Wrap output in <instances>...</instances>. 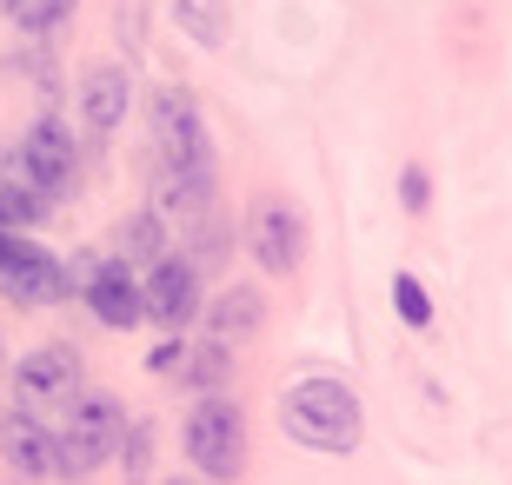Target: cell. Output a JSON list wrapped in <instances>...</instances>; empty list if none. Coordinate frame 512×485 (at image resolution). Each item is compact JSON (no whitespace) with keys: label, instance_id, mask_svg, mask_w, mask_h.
Segmentation results:
<instances>
[{"label":"cell","instance_id":"6da1fadb","mask_svg":"<svg viewBox=\"0 0 512 485\" xmlns=\"http://www.w3.org/2000/svg\"><path fill=\"white\" fill-rule=\"evenodd\" d=\"M280 426H286V439H300L313 452H353L366 419H360L353 386H340V379H300L280 399Z\"/></svg>","mask_w":512,"mask_h":485},{"label":"cell","instance_id":"7a4b0ae2","mask_svg":"<svg viewBox=\"0 0 512 485\" xmlns=\"http://www.w3.org/2000/svg\"><path fill=\"white\" fill-rule=\"evenodd\" d=\"M147 127H153V167L160 173L213 180V140H207V120H200V100L187 87H153Z\"/></svg>","mask_w":512,"mask_h":485},{"label":"cell","instance_id":"3957f363","mask_svg":"<svg viewBox=\"0 0 512 485\" xmlns=\"http://www.w3.org/2000/svg\"><path fill=\"white\" fill-rule=\"evenodd\" d=\"M120 432H127L120 399H107V392H80L74 406H67L60 439H54V472L60 479H87V472H100L120 452Z\"/></svg>","mask_w":512,"mask_h":485},{"label":"cell","instance_id":"277c9868","mask_svg":"<svg viewBox=\"0 0 512 485\" xmlns=\"http://www.w3.org/2000/svg\"><path fill=\"white\" fill-rule=\"evenodd\" d=\"M187 459L207 479H240L247 472V412L227 392H200V406L187 412Z\"/></svg>","mask_w":512,"mask_h":485},{"label":"cell","instance_id":"5b68a950","mask_svg":"<svg viewBox=\"0 0 512 485\" xmlns=\"http://www.w3.org/2000/svg\"><path fill=\"white\" fill-rule=\"evenodd\" d=\"M0 293L14 306H60L67 299V266L47 246H34L27 233H7L0 240Z\"/></svg>","mask_w":512,"mask_h":485},{"label":"cell","instance_id":"8992f818","mask_svg":"<svg viewBox=\"0 0 512 485\" xmlns=\"http://www.w3.org/2000/svg\"><path fill=\"white\" fill-rule=\"evenodd\" d=\"M7 173L27 180L34 193H47V200H60V193L74 187V133L60 127V120H34V127L20 133Z\"/></svg>","mask_w":512,"mask_h":485},{"label":"cell","instance_id":"52a82bcc","mask_svg":"<svg viewBox=\"0 0 512 485\" xmlns=\"http://www.w3.org/2000/svg\"><path fill=\"white\" fill-rule=\"evenodd\" d=\"M14 392H20V412H67L80 399V353L74 346H34L20 359L14 373Z\"/></svg>","mask_w":512,"mask_h":485},{"label":"cell","instance_id":"ba28073f","mask_svg":"<svg viewBox=\"0 0 512 485\" xmlns=\"http://www.w3.org/2000/svg\"><path fill=\"white\" fill-rule=\"evenodd\" d=\"M247 246L266 273H293L306 260V213L293 200H260L247 220Z\"/></svg>","mask_w":512,"mask_h":485},{"label":"cell","instance_id":"9c48e42d","mask_svg":"<svg viewBox=\"0 0 512 485\" xmlns=\"http://www.w3.org/2000/svg\"><path fill=\"white\" fill-rule=\"evenodd\" d=\"M140 306H147V319L167 326V333L193 326V319H200V266L193 260H153L147 286H140Z\"/></svg>","mask_w":512,"mask_h":485},{"label":"cell","instance_id":"30bf717a","mask_svg":"<svg viewBox=\"0 0 512 485\" xmlns=\"http://www.w3.org/2000/svg\"><path fill=\"white\" fill-rule=\"evenodd\" d=\"M87 306H94V319H100V326H114V333H127V326L147 319V306H140V280H133L127 260L87 266Z\"/></svg>","mask_w":512,"mask_h":485},{"label":"cell","instance_id":"8fae6325","mask_svg":"<svg viewBox=\"0 0 512 485\" xmlns=\"http://www.w3.org/2000/svg\"><path fill=\"white\" fill-rule=\"evenodd\" d=\"M127 100H133L127 67H87V80H80V127L94 140H107L127 120Z\"/></svg>","mask_w":512,"mask_h":485},{"label":"cell","instance_id":"7c38bea8","mask_svg":"<svg viewBox=\"0 0 512 485\" xmlns=\"http://www.w3.org/2000/svg\"><path fill=\"white\" fill-rule=\"evenodd\" d=\"M0 459L20 479H47L54 472V432L40 426V412H7L0 419Z\"/></svg>","mask_w":512,"mask_h":485},{"label":"cell","instance_id":"4fadbf2b","mask_svg":"<svg viewBox=\"0 0 512 485\" xmlns=\"http://www.w3.org/2000/svg\"><path fill=\"white\" fill-rule=\"evenodd\" d=\"M200 313H207L213 339H253L266 326V299L253 286H227L220 299H200Z\"/></svg>","mask_w":512,"mask_h":485},{"label":"cell","instance_id":"5bb4252c","mask_svg":"<svg viewBox=\"0 0 512 485\" xmlns=\"http://www.w3.org/2000/svg\"><path fill=\"white\" fill-rule=\"evenodd\" d=\"M114 260H127V266L167 260V220H160V213H127V220L114 226Z\"/></svg>","mask_w":512,"mask_h":485},{"label":"cell","instance_id":"9a60e30c","mask_svg":"<svg viewBox=\"0 0 512 485\" xmlns=\"http://www.w3.org/2000/svg\"><path fill=\"white\" fill-rule=\"evenodd\" d=\"M167 14H173V27L193 40V47H227V0H167Z\"/></svg>","mask_w":512,"mask_h":485},{"label":"cell","instance_id":"2e32d148","mask_svg":"<svg viewBox=\"0 0 512 485\" xmlns=\"http://www.w3.org/2000/svg\"><path fill=\"white\" fill-rule=\"evenodd\" d=\"M47 206H54V200H47V193H34L27 180H7V187H0V220L14 226V233L40 226V220H47Z\"/></svg>","mask_w":512,"mask_h":485},{"label":"cell","instance_id":"e0dca14e","mask_svg":"<svg viewBox=\"0 0 512 485\" xmlns=\"http://www.w3.org/2000/svg\"><path fill=\"white\" fill-rule=\"evenodd\" d=\"M227 366H233V353H227V339H213V346H200L193 359H180L173 373L187 379V386H200V392H213L220 379H227Z\"/></svg>","mask_w":512,"mask_h":485},{"label":"cell","instance_id":"ac0fdd59","mask_svg":"<svg viewBox=\"0 0 512 485\" xmlns=\"http://www.w3.org/2000/svg\"><path fill=\"white\" fill-rule=\"evenodd\" d=\"M74 7H80V0H7V14H14L20 34H54Z\"/></svg>","mask_w":512,"mask_h":485},{"label":"cell","instance_id":"d6986e66","mask_svg":"<svg viewBox=\"0 0 512 485\" xmlns=\"http://www.w3.org/2000/svg\"><path fill=\"white\" fill-rule=\"evenodd\" d=\"M114 459H120V472H127V485H140V479H147V466H153V426H127Z\"/></svg>","mask_w":512,"mask_h":485},{"label":"cell","instance_id":"ffe728a7","mask_svg":"<svg viewBox=\"0 0 512 485\" xmlns=\"http://www.w3.org/2000/svg\"><path fill=\"white\" fill-rule=\"evenodd\" d=\"M393 299H399V319H406V326H426V319H433V299H426V286H419L413 273L393 280Z\"/></svg>","mask_w":512,"mask_h":485},{"label":"cell","instance_id":"44dd1931","mask_svg":"<svg viewBox=\"0 0 512 485\" xmlns=\"http://www.w3.org/2000/svg\"><path fill=\"white\" fill-rule=\"evenodd\" d=\"M180 359H187V346H180V339H167V346H153V373H173V366H180Z\"/></svg>","mask_w":512,"mask_h":485},{"label":"cell","instance_id":"7402d4cb","mask_svg":"<svg viewBox=\"0 0 512 485\" xmlns=\"http://www.w3.org/2000/svg\"><path fill=\"white\" fill-rule=\"evenodd\" d=\"M399 200L413 206V213L426 206V173H419V167H406V193H399Z\"/></svg>","mask_w":512,"mask_h":485},{"label":"cell","instance_id":"603a6c76","mask_svg":"<svg viewBox=\"0 0 512 485\" xmlns=\"http://www.w3.org/2000/svg\"><path fill=\"white\" fill-rule=\"evenodd\" d=\"M7 233H14V226H7V220H0V240H7Z\"/></svg>","mask_w":512,"mask_h":485},{"label":"cell","instance_id":"cb8c5ba5","mask_svg":"<svg viewBox=\"0 0 512 485\" xmlns=\"http://www.w3.org/2000/svg\"><path fill=\"white\" fill-rule=\"evenodd\" d=\"M173 485H180V479H173Z\"/></svg>","mask_w":512,"mask_h":485}]
</instances>
